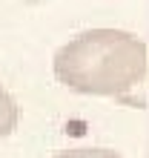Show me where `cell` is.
<instances>
[{"instance_id":"6da1fadb","label":"cell","mask_w":149,"mask_h":158,"mask_svg":"<svg viewBox=\"0 0 149 158\" xmlns=\"http://www.w3.org/2000/svg\"><path fill=\"white\" fill-rule=\"evenodd\" d=\"M52 72L74 95L123 98L149 72V46L115 26L83 29L54 52Z\"/></svg>"},{"instance_id":"7a4b0ae2","label":"cell","mask_w":149,"mask_h":158,"mask_svg":"<svg viewBox=\"0 0 149 158\" xmlns=\"http://www.w3.org/2000/svg\"><path fill=\"white\" fill-rule=\"evenodd\" d=\"M20 124V106L6 86H0V141L9 138Z\"/></svg>"},{"instance_id":"3957f363","label":"cell","mask_w":149,"mask_h":158,"mask_svg":"<svg viewBox=\"0 0 149 158\" xmlns=\"http://www.w3.org/2000/svg\"><path fill=\"white\" fill-rule=\"evenodd\" d=\"M52 158H123L115 150H106V147H72V150H60Z\"/></svg>"}]
</instances>
